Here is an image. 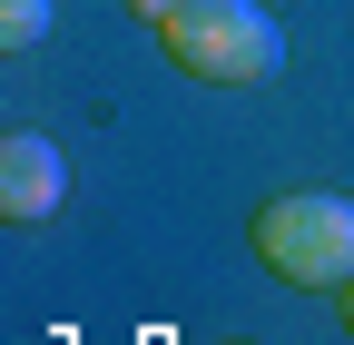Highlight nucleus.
I'll list each match as a JSON object with an SVG mask.
<instances>
[{
  "instance_id": "obj_1",
  "label": "nucleus",
  "mask_w": 354,
  "mask_h": 345,
  "mask_svg": "<svg viewBox=\"0 0 354 345\" xmlns=\"http://www.w3.org/2000/svg\"><path fill=\"white\" fill-rule=\"evenodd\" d=\"M167 60L207 79V89H266V79L286 69V30L276 10H256V0H177V10L158 20Z\"/></svg>"
},
{
  "instance_id": "obj_2",
  "label": "nucleus",
  "mask_w": 354,
  "mask_h": 345,
  "mask_svg": "<svg viewBox=\"0 0 354 345\" xmlns=\"http://www.w3.org/2000/svg\"><path fill=\"white\" fill-rule=\"evenodd\" d=\"M246 237L286 286H335V296L354 286V197H335V188H295L276 207H256Z\"/></svg>"
},
{
  "instance_id": "obj_3",
  "label": "nucleus",
  "mask_w": 354,
  "mask_h": 345,
  "mask_svg": "<svg viewBox=\"0 0 354 345\" xmlns=\"http://www.w3.org/2000/svg\"><path fill=\"white\" fill-rule=\"evenodd\" d=\"M59 197H69L59 148L39 139V128H10V139H0V218H10V227H50Z\"/></svg>"
},
{
  "instance_id": "obj_4",
  "label": "nucleus",
  "mask_w": 354,
  "mask_h": 345,
  "mask_svg": "<svg viewBox=\"0 0 354 345\" xmlns=\"http://www.w3.org/2000/svg\"><path fill=\"white\" fill-rule=\"evenodd\" d=\"M39 39H50V0H0V50H39Z\"/></svg>"
},
{
  "instance_id": "obj_5",
  "label": "nucleus",
  "mask_w": 354,
  "mask_h": 345,
  "mask_svg": "<svg viewBox=\"0 0 354 345\" xmlns=\"http://www.w3.org/2000/svg\"><path fill=\"white\" fill-rule=\"evenodd\" d=\"M138 10H148V20H167V10H177V0H138Z\"/></svg>"
},
{
  "instance_id": "obj_6",
  "label": "nucleus",
  "mask_w": 354,
  "mask_h": 345,
  "mask_svg": "<svg viewBox=\"0 0 354 345\" xmlns=\"http://www.w3.org/2000/svg\"><path fill=\"white\" fill-rule=\"evenodd\" d=\"M344 326H354V286H344Z\"/></svg>"
}]
</instances>
